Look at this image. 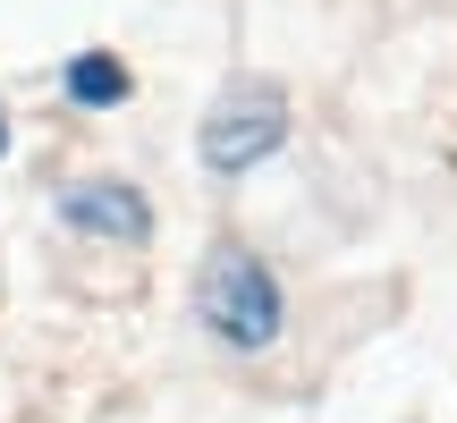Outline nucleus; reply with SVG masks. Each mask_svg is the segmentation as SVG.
<instances>
[{
  "mask_svg": "<svg viewBox=\"0 0 457 423\" xmlns=\"http://www.w3.org/2000/svg\"><path fill=\"white\" fill-rule=\"evenodd\" d=\"M0 153H9V128H0Z\"/></svg>",
  "mask_w": 457,
  "mask_h": 423,
  "instance_id": "nucleus-5",
  "label": "nucleus"
},
{
  "mask_svg": "<svg viewBox=\"0 0 457 423\" xmlns=\"http://www.w3.org/2000/svg\"><path fill=\"white\" fill-rule=\"evenodd\" d=\"M195 313L228 347H271L279 339V279L262 271V254H245V245H212L204 271H195Z\"/></svg>",
  "mask_w": 457,
  "mask_h": 423,
  "instance_id": "nucleus-1",
  "label": "nucleus"
},
{
  "mask_svg": "<svg viewBox=\"0 0 457 423\" xmlns=\"http://www.w3.org/2000/svg\"><path fill=\"white\" fill-rule=\"evenodd\" d=\"M60 220L94 228V237H119V245L153 237V212H145V195H136L128 178H77V187H60Z\"/></svg>",
  "mask_w": 457,
  "mask_h": 423,
  "instance_id": "nucleus-3",
  "label": "nucleus"
},
{
  "mask_svg": "<svg viewBox=\"0 0 457 423\" xmlns=\"http://www.w3.org/2000/svg\"><path fill=\"white\" fill-rule=\"evenodd\" d=\"M68 94H77V102H128V68L102 60V51H85V60L68 68Z\"/></svg>",
  "mask_w": 457,
  "mask_h": 423,
  "instance_id": "nucleus-4",
  "label": "nucleus"
},
{
  "mask_svg": "<svg viewBox=\"0 0 457 423\" xmlns=\"http://www.w3.org/2000/svg\"><path fill=\"white\" fill-rule=\"evenodd\" d=\"M279 136H288V94L262 85V77H237L212 102V119H204V162H212L220 178H237L262 153H279Z\"/></svg>",
  "mask_w": 457,
  "mask_h": 423,
  "instance_id": "nucleus-2",
  "label": "nucleus"
}]
</instances>
